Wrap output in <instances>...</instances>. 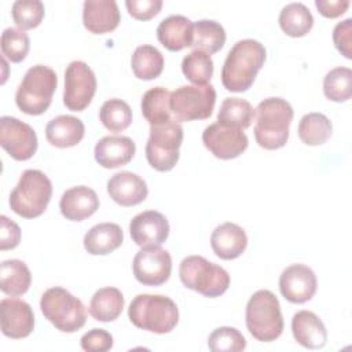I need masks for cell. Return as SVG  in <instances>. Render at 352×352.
<instances>
[{
    "instance_id": "1",
    "label": "cell",
    "mask_w": 352,
    "mask_h": 352,
    "mask_svg": "<svg viewBox=\"0 0 352 352\" xmlns=\"http://www.w3.org/2000/svg\"><path fill=\"white\" fill-rule=\"evenodd\" d=\"M264 45L253 38L239 40L228 51L221 69V82L231 92L248 91L265 62Z\"/></svg>"
},
{
    "instance_id": "2",
    "label": "cell",
    "mask_w": 352,
    "mask_h": 352,
    "mask_svg": "<svg viewBox=\"0 0 352 352\" xmlns=\"http://www.w3.org/2000/svg\"><path fill=\"white\" fill-rule=\"evenodd\" d=\"M293 107L282 98H267L254 109V138L260 147L276 150L286 144L289 126L293 121Z\"/></svg>"
},
{
    "instance_id": "3",
    "label": "cell",
    "mask_w": 352,
    "mask_h": 352,
    "mask_svg": "<svg viewBox=\"0 0 352 352\" xmlns=\"http://www.w3.org/2000/svg\"><path fill=\"white\" fill-rule=\"evenodd\" d=\"M129 320L142 330L155 334L172 331L179 322L176 302L161 294H138L128 308Z\"/></svg>"
},
{
    "instance_id": "4",
    "label": "cell",
    "mask_w": 352,
    "mask_h": 352,
    "mask_svg": "<svg viewBox=\"0 0 352 352\" xmlns=\"http://www.w3.org/2000/svg\"><path fill=\"white\" fill-rule=\"evenodd\" d=\"M56 73L44 65L32 66L23 76L15 94V103L21 111L29 116L45 113L56 91Z\"/></svg>"
},
{
    "instance_id": "5",
    "label": "cell",
    "mask_w": 352,
    "mask_h": 352,
    "mask_svg": "<svg viewBox=\"0 0 352 352\" xmlns=\"http://www.w3.org/2000/svg\"><path fill=\"white\" fill-rule=\"evenodd\" d=\"M52 195V183L38 169H26L10 194V206L21 217L34 219L41 216Z\"/></svg>"
},
{
    "instance_id": "6",
    "label": "cell",
    "mask_w": 352,
    "mask_h": 352,
    "mask_svg": "<svg viewBox=\"0 0 352 352\" xmlns=\"http://www.w3.org/2000/svg\"><path fill=\"white\" fill-rule=\"evenodd\" d=\"M246 327L261 342L275 341L283 331V316L276 296L265 289L257 290L246 304Z\"/></svg>"
},
{
    "instance_id": "7",
    "label": "cell",
    "mask_w": 352,
    "mask_h": 352,
    "mask_svg": "<svg viewBox=\"0 0 352 352\" xmlns=\"http://www.w3.org/2000/svg\"><path fill=\"white\" fill-rule=\"evenodd\" d=\"M40 308L44 318L63 333H74L87 322V308L82 301L59 286L43 293Z\"/></svg>"
},
{
    "instance_id": "8",
    "label": "cell",
    "mask_w": 352,
    "mask_h": 352,
    "mask_svg": "<svg viewBox=\"0 0 352 352\" xmlns=\"http://www.w3.org/2000/svg\"><path fill=\"white\" fill-rule=\"evenodd\" d=\"M179 276L187 289L210 298L224 294L230 286L228 272L202 256L183 258L179 267Z\"/></svg>"
},
{
    "instance_id": "9",
    "label": "cell",
    "mask_w": 352,
    "mask_h": 352,
    "mask_svg": "<svg viewBox=\"0 0 352 352\" xmlns=\"http://www.w3.org/2000/svg\"><path fill=\"white\" fill-rule=\"evenodd\" d=\"M216 89L212 84L182 85L170 92L169 107L176 122L205 120L212 116Z\"/></svg>"
},
{
    "instance_id": "10",
    "label": "cell",
    "mask_w": 352,
    "mask_h": 352,
    "mask_svg": "<svg viewBox=\"0 0 352 352\" xmlns=\"http://www.w3.org/2000/svg\"><path fill=\"white\" fill-rule=\"evenodd\" d=\"M183 142V126L170 121L162 125H151L146 143V158L158 172H168L179 161V148Z\"/></svg>"
},
{
    "instance_id": "11",
    "label": "cell",
    "mask_w": 352,
    "mask_h": 352,
    "mask_svg": "<svg viewBox=\"0 0 352 352\" xmlns=\"http://www.w3.org/2000/svg\"><path fill=\"white\" fill-rule=\"evenodd\" d=\"M96 92V77L82 60H73L65 72L63 103L72 111H82Z\"/></svg>"
},
{
    "instance_id": "12",
    "label": "cell",
    "mask_w": 352,
    "mask_h": 352,
    "mask_svg": "<svg viewBox=\"0 0 352 352\" xmlns=\"http://www.w3.org/2000/svg\"><path fill=\"white\" fill-rule=\"evenodd\" d=\"M0 144L16 161L30 160L37 150V135L34 129L10 116L0 118Z\"/></svg>"
},
{
    "instance_id": "13",
    "label": "cell",
    "mask_w": 352,
    "mask_h": 352,
    "mask_svg": "<svg viewBox=\"0 0 352 352\" xmlns=\"http://www.w3.org/2000/svg\"><path fill=\"white\" fill-rule=\"evenodd\" d=\"M132 270L136 280L144 286L165 283L172 272V257L160 246L142 248L133 258Z\"/></svg>"
},
{
    "instance_id": "14",
    "label": "cell",
    "mask_w": 352,
    "mask_h": 352,
    "mask_svg": "<svg viewBox=\"0 0 352 352\" xmlns=\"http://www.w3.org/2000/svg\"><path fill=\"white\" fill-rule=\"evenodd\" d=\"M205 147L220 160H232L241 155L249 144L248 136L242 129L228 128L219 122L210 124L202 132Z\"/></svg>"
},
{
    "instance_id": "15",
    "label": "cell",
    "mask_w": 352,
    "mask_h": 352,
    "mask_svg": "<svg viewBox=\"0 0 352 352\" xmlns=\"http://www.w3.org/2000/svg\"><path fill=\"white\" fill-rule=\"evenodd\" d=\"M318 280L315 272L304 264H292L285 268L279 278L282 296L293 304H304L316 293Z\"/></svg>"
},
{
    "instance_id": "16",
    "label": "cell",
    "mask_w": 352,
    "mask_h": 352,
    "mask_svg": "<svg viewBox=\"0 0 352 352\" xmlns=\"http://www.w3.org/2000/svg\"><path fill=\"white\" fill-rule=\"evenodd\" d=\"M1 333L12 340L30 336L34 329L32 307L19 298H3L0 302Z\"/></svg>"
},
{
    "instance_id": "17",
    "label": "cell",
    "mask_w": 352,
    "mask_h": 352,
    "mask_svg": "<svg viewBox=\"0 0 352 352\" xmlns=\"http://www.w3.org/2000/svg\"><path fill=\"white\" fill-rule=\"evenodd\" d=\"M129 232L132 241L140 248L161 246L169 235V223L162 213L146 210L131 220Z\"/></svg>"
},
{
    "instance_id": "18",
    "label": "cell",
    "mask_w": 352,
    "mask_h": 352,
    "mask_svg": "<svg viewBox=\"0 0 352 352\" xmlns=\"http://www.w3.org/2000/svg\"><path fill=\"white\" fill-rule=\"evenodd\" d=\"M107 192L116 204L128 208L143 202L147 198L148 188L139 175L122 170L109 179Z\"/></svg>"
},
{
    "instance_id": "19",
    "label": "cell",
    "mask_w": 352,
    "mask_h": 352,
    "mask_svg": "<svg viewBox=\"0 0 352 352\" xmlns=\"http://www.w3.org/2000/svg\"><path fill=\"white\" fill-rule=\"evenodd\" d=\"M121 21L118 6L114 0H87L82 6V22L94 34L113 32Z\"/></svg>"
},
{
    "instance_id": "20",
    "label": "cell",
    "mask_w": 352,
    "mask_h": 352,
    "mask_svg": "<svg viewBox=\"0 0 352 352\" xmlns=\"http://www.w3.org/2000/svg\"><path fill=\"white\" fill-rule=\"evenodd\" d=\"M135 142L128 136H104L95 144V161L106 168H120L126 165L135 155Z\"/></svg>"
},
{
    "instance_id": "21",
    "label": "cell",
    "mask_w": 352,
    "mask_h": 352,
    "mask_svg": "<svg viewBox=\"0 0 352 352\" xmlns=\"http://www.w3.org/2000/svg\"><path fill=\"white\" fill-rule=\"evenodd\" d=\"M59 209L62 216L67 220L81 221L99 209V198L92 188L87 186H76L62 194Z\"/></svg>"
},
{
    "instance_id": "22",
    "label": "cell",
    "mask_w": 352,
    "mask_h": 352,
    "mask_svg": "<svg viewBox=\"0 0 352 352\" xmlns=\"http://www.w3.org/2000/svg\"><path fill=\"white\" fill-rule=\"evenodd\" d=\"M210 246L221 260L238 258L248 246V235L242 227L227 221L217 226L210 235Z\"/></svg>"
},
{
    "instance_id": "23",
    "label": "cell",
    "mask_w": 352,
    "mask_h": 352,
    "mask_svg": "<svg viewBox=\"0 0 352 352\" xmlns=\"http://www.w3.org/2000/svg\"><path fill=\"white\" fill-rule=\"evenodd\" d=\"M292 331L294 340L304 348L320 349L326 345V326L312 311L296 312L292 319Z\"/></svg>"
},
{
    "instance_id": "24",
    "label": "cell",
    "mask_w": 352,
    "mask_h": 352,
    "mask_svg": "<svg viewBox=\"0 0 352 352\" xmlns=\"http://www.w3.org/2000/svg\"><path fill=\"white\" fill-rule=\"evenodd\" d=\"M194 23L183 15H169L157 28L158 41L169 51H182L192 45Z\"/></svg>"
},
{
    "instance_id": "25",
    "label": "cell",
    "mask_w": 352,
    "mask_h": 352,
    "mask_svg": "<svg viewBox=\"0 0 352 352\" xmlns=\"http://www.w3.org/2000/svg\"><path fill=\"white\" fill-rule=\"evenodd\" d=\"M85 133L82 121L73 116H58L45 126L47 140L59 148L73 147L78 144Z\"/></svg>"
},
{
    "instance_id": "26",
    "label": "cell",
    "mask_w": 352,
    "mask_h": 352,
    "mask_svg": "<svg viewBox=\"0 0 352 352\" xmlns=\"http://www.w3.org/2000/svg\"><path fill=\"white\" fill-rule=\"evenodd\" d=\"M122 230L116 223H100L94 226L84 235V248L89 254L104 256L121 246Z\"/></svg>"
},
{
    "instance_id": "27",
    "label": "cell",
    "mask_w": 352,
    "mask_h": 352,
    "mask_svg": "<svg viewBox=\"0 0 352 352\" xmlns=\"http://www.w3.org/2000/svg\"><path fill=\"white\" fill-rule=\"evenodd\" d=\"M32 283L28 265L18 258L4 260L0 265V289L11 297L25 294Z\"/></svg>"
},
{
    "instance_id": "28",
    "label": "cell",
    "mask_w": 352,
    "mask_h": 352,
    "mask_svg": "<svg viewBox=\"0 0 352 352\" xmlns=\"http://www.w3.org/2000/svg\"><path fill=\"white\" fill-rule=\"evenodd\" d=\"M124 309V296L117 287H102L91 298L89 314L95 320L113 322Z\"/></svg>"
},
{
    "instance_id": "29",
    "label": "cell",
    "mask_w": 352,
    "mask_h": 352,
    "mask_svg": "<svg viewBox=\"0 0 352 352\" xmlns=\"http://www.w3.org/2000/svg\"><path fill=\"white\" fill-rule=\"evenodd\" d=\"M170 92L164 87H154L144 92L142 98V114L151 125H162L175 121L169 107Z\"/></svg>"
},
{
    "instance_id": "30",
    "label": "cell",
    "mask_w": 352,
    "mask_h": 352,
    "mask_svg": "<svg viewBox=\"0 0 352 352\" xmlns=\"http://www.w3.org/2000/svg\"><path fill=\"white\" fill-rule=\"evenodd\" d=\"M254 118L253 106L242 98H226L217 114V122L220 125L236 129H246L252 125Z\"/></svg>"
},
{
    "instance_id": "31",
    "label": "cell",
    "mask_w": 352,
    "mask_h": 352,
    "mask_svg": "<svg viewBox=\"0 0 352 352\" xmlns=\"http://www.w3.org/2000/svg\"><path fill=\"white\" fill-rule=\"evenodd\" d=\"M279 26L290 37H302L314 26V16L302 3H290L280 10Z\"/></svg>"
},
{
    "instance_id": "32",
    "label": "cell",
    "mask_w": 352,
    "mask_h": 352,
    "mask_svg": "<svg viewBox=\"0 0 352 352\" xmlns=\"http://www.w3.org/2000/svg\"><path fill=\"white\" fill-rule=\"evenodd\" d=\"M226 43L224 28L212 19H201L194 23L192 45L195 50L208 55L216 54L223 48Z\"/></svg>"
},
{
    "instance_id": "33",
    "label": "cell",
    "mask_w": 352,
    "mask_h": 352,
    "mask_svg": "<svg viewBox=\"0 0 352 352\" xmlns=\"http://www.w3.org/2000/svg\"><path fill=\"white\" fill-rule=\"evenodd\" d=\"M131 66L139 80H154L164 70V56L155 47L143 44L133 51Z\"/></svg>"
},
{
    "instance_id": "34",
    "label": "cell",
    "mask_w": 352,
    "mask_h": 352,
    "mask_svg": "<svg viewBox=\"0 0 352 352\" xmlns=\"http://www.w3.org/2000/svg\"><path fill=\"white\" fill-rule=\"evenodd\" d=\"M298 138L308 146L326 143L333 132L330 120L322 113H308L298 122Z\"/></svg>"
},
{
    "instance_id": "35",
    "label": "cell",
    "mask_w": 352,
    "mask_h": 352,
    "mask_svg": "<svg viewBox=\"0 0 352 352\" xmlns=\"http://www.w3.org/2000/svg\"><path fill=\"white\" fill-rule=\"evenodd\" d=\"M323 92L333 102L349 100L352 96V70L344 66L331 69L323 78Z\"/></svg>"
},
{
    "instance_id": "36",
    "label": "cell",
    "mask_w": 352,
    "mask_h": 352,
    "mask_svg": "<svg viewBox=\"0 0 352 352\" xmlns=\"http://www.w3.org/2000/svg\"><path fill=\"white\" fill-rule=\"evenodd\" d=\"M182 72L194 85H206L213 76V60L210 55L194 50L183 58Z\"/></svg>"
},
{
    "instance_id": "37",
    "label": "cell",
    "mask_w": 352,
    "mask_h": 352,
    "mask_svg": "<svg viewBox=\"0 0 352 352\" xmlns=\"http://www.w3.org/2000/svg\"><path fill=\"white\" fill-rule=\"evenodd\" d=\"M99 118L110 132H121L131 125L132 110L126 102L113 98L102 104Z\"/></svg>"
},
{
    "instance_id": "38",
    "label": "cell",
    "mask_w": 352,
    "mask_h": 352,
    "mask_svg": "<svg viewBox=\"0 0 352 352\" xmlns=\"http://www.w3.org/2000/svg\"><path fill=\"white\" fill-rule=\"evenodd\" d=\"M0 47L4 58H7L14 63H19L26 58L29 52L30 40L23 30L15 29V28H7L1 33Z\"/></svg>"
},
{
    "instance_id": "39",
    "label": "cell",
    "mask_w": 352,
    "mask_h": 352,
    "mask_svg": "<svg viewBox=\"0 0 352 352\" xmlns=\"http://www.w3.org/2000/svg\"><path fill=\"white\" fill-rule=\"evenodd\" d=\"M12 19L21 30L37 28L44 18V4L40 0H16L11 8Z\"/></svg>"
},
{
    "instance_id": "40",
    "label": "cell",
    "mask_w": 352,
    "mask_h": 352,
    "mask_svg": "<svg viewBox=\"0 0 352 352\" xmlns=\"http://www.w3.org/2000/svg\"><path fill=\"white\" fill-rule=\"evenodd\" d=\"M208 346L213 352H239L246 348V340L235 327H217L208 338Z\"/></svg>"
},
{
    "instance_id": "41",
    "label": "cell",
    "mask_w": 352,
    "mask_h": 352,
    "mask_svg": "<svg viewBox=\"0 0 352 352\" xmlns=\"http://www.w3.org/2000/svg\"><path fill=\"white\" fill-rule=\"evenodd\" d=\"M80 344L87 352H106L113 348V337L103 329H92L81 337Z\"/></svg>"
},
{
    "instance_id": "42",
    "label": "cell",
    "mask_w": 352,
    "mask_h": 352,
    "mask_svg": "<svg viewBox=\"0 0 352 352\" xmlns=\"http://www.w3.org/2000/svg\"><path fill=\"white\" fill-rule=\"evenodd\" d=\"M129 15L138 21H148L154 18L162 8L161 0H126Z\"/></svg>"
},
{
    "instance_id": "43",
    "label": "cell",
    "mask_w": 352,
    "mask_h": 352,
    "mask_svg": "<svg viewBox=\"0 0 352 352\" xmlns=\"http://www.w3.org/2000/svg\"><path fill=\"white\" fill-rule=\"evenodd\" d=\"M333 41L336 48L346 58H352V19L346 18L342 22H338L333 29Z\"/></svg>"
},
{
    "instance_id": "44",
    "label": "cell",
    "mask_w": 352,
    "mask_h": 352,
    "mask_svg": "<svg viewBox=\"0 0 352 352\" xmlns=\"http://www.w3.org/2000/svg\"><path fill=\"white\" fill-rule=\"evenodd\" d=\"M0 249L8 250L19 245L21 241V228L19 226L10 220L7 216L0 217Z\"/></svg>"
},
{
    "instance_id": "45",
    "label": "cell",
    "mask_w": 352,
    "mask_h": 352,
    "mask_svg": "<svg viewBox=\"0 0 352 352\" xmlns=\"http://www.w3.org/2000/svg\"><path fill=\"white\" fill-rule=\"evenodd\" d=\"M315 6L320 15L326 18H337L342 15L348 7V0H315Z\"/></svg>"
}]
</instances>
